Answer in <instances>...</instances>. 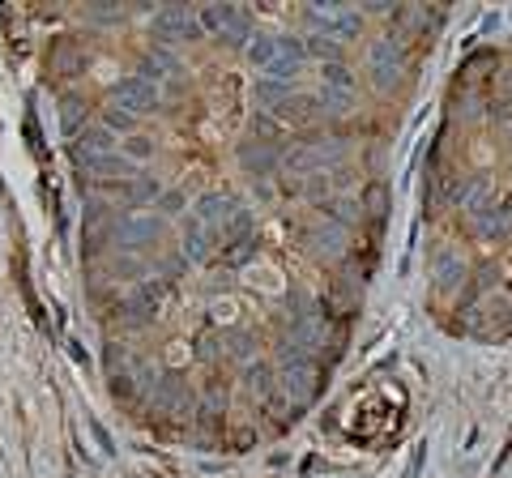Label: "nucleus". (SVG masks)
<instances>
[{
    "instance_id": "f257e3e1",
    "label": "nucleus",
    "mask_w": 512,
    "mask_h": 478,
    "mask_svg": "<svg viewBox=\"0 0 512 478\" xmlns=\"http://www.w3.org/2000/svg\"><path fill=\"white\" fill-rule=\"evenodd\" d=\"M201 26L218 30V39H227V43H243L248 17H243L239 9H231V5H222V9H201Z\"/></svg>"
},
{
    "instance_id": "f03ea898",
    "label": "nucleus",
    "mask_w": 512,
    "mask_h": 478,
    "mask_svg": "<svg viewBox=\"0 0 512 478\" xmlns=\"http://www.w3.org/2000/svg\"><path fill=\"white\" fill-rule=\"evenodd\" d=\"M115 94H124V98H129L124 107H133V111H145V107H154V103H158L154 86H150V82H141V77H124V82L115 86Z\"/></svg>"
},
{
    "instance_id": "7ed1b4c3",
    "label": "nucleus",
    "mask_w": 512,
    "mask_h": 478,
    "mask_svg": "<svg viewBox=\"0 0 512 478\" xmlns=\"http://www.w3.org/2000/svg\"><path fill=\"white\" fill-rule=\"evenodd\" d=\"M325 77H329L337 90H350V86H354V77H350V73L341 68V64H329V68H325Z\"/></svg>"
},
{
    "instance_id": "20e7f679",
    "label": "nucleus",
    "mask_w": 512,
    "mask_h": 478,
    "mask_svg": "<svg viewBox=\"0 0 512 478\" xmlns=\"http://www.w3.org/2000/svg\"><path fill=\"white\" fill-rule=\"evenodd\" d=\"M103 124H107V133H115V129H133V116H124V111L111 107V111L103 116Z\"/></svg>"
},
{
    "instance_id": "39448f33",
    "label": "nucleus",
    "mask_w": 512,
    "mask_h": 478,
    "mask_svg": "<svg viewBox=\"0 0 512 478\" xmlns=\"http://www.w3.org/2000/svg\"><path fill=\"white\" fill-rule=\"evenodd\" d=\"M124 149H129V154H133V158H145V154H150V149H154V145H150V141H145V137H133V141H129Z\"/></svg>"
},
{
    "instance_id": "423d86ee",
    "label": "nucleus",
    "mask_w": 512,
    "mask_h": 478,
    "mask_svg": "<svg viewBox=\"0 0 512 478\" xmlns=\"http://www.w3.org/2000/svg\"><path fill=\"white\" fill-rule=\"evenodd\" d=\"M180 205H184V196H180V192H171V196H167V210H171V214H180Z\"/></svg>"
}]
</instances>
